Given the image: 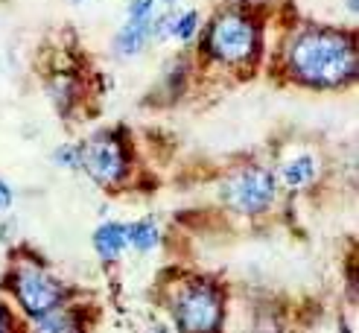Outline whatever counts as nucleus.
Masks as SVG:
<instances>
[{
    "label": "nucleus",
    "mask_w": 359,
    "mask_h": 333,
    "mask_svg": "<svg viewBox=\"0 0 359 333\" xmlns=\"http://www.w3.org/2000/svg\"><path fill=\"white\" fill-rule=\"evenodd\" d=\"M283 64L292 82L313 91L348 88L359 76L356 35L339 27H304L286 44Z\"/></svg>",
    "instance_id": "1"
},
{
    "label": "nucleus",
    "mask_w": 359,
    "mask_h": 333,
    "mask_svg": "<svg viewBox=\"0 0 359 333\" xmlns=\"http://www.w3.org/2000/svg\"><path fill=\"white\" fill-rule=\"evenodd\" d=\"M199 53L225 67L255 64L263 53V21L248 6H222L205 24Z\"/></svg>",
    "instance_id": "2"
},
{
    "label": "nucleus",
    "mask_w": 359,
    "mask_h": 333,
    "mask_svg": "<svg viewBox=\"0 0 359 333\" xmlns=\"http://www.w3.org/2000/svg\"><path fill=\"white\" fill-rule=\"evenodd\" d=\"M182 333H217L225 319V295L213 280H190L172 304Z\"/></svg>",
    "instance_id": "3"
},
{
    "label": "nucleus",
    "mask_w": 359,
    "mask_h": 333,
    "mask_svg": "<svg viewBox=\"0 0 359 333\" xmlns=\"http://www.w3.org/2000/svg\"><path fill=\"white\" fill-rule=\"evenodd\" d=\"M79 170H85L97 184L114 187L129 175V149L120 132L100 129L79 144Z\"/></svg>",
    "instance_id": "4"
},
{
    "label": "nucleus",
    "mask_w": 359,
    "mask_h": 333,
    "mask_svg": "<svg viewBox=\"0 0 359 333\" xmlns=\"http://www.w3.org/2000/svg\"><path fill=\"white\" fill-rule=\"evenodd\" d=\"M275 196H278V179H275V172L266 167H255V164L243 167L222 182L225 205L245 217H257L263 210H269Z\"/></svg>",
    "instance_id": "5"
},
{
    "label": "nucleus",
    "mask_w": 359,
    "mask_h": 333,
    "mask_svg": "<svg viewBox=\"0 0 359 333\" xmlns=\"http://www.w3.org/2000/svg\"><path fill=\"white\" fill-rule=\"evenodd\" d=\"M12 295L32 322L44 319L65 301V287L50 272L39 269L35 263H21L12 272Z\"/></svg>",
    "instance_id": "6"
},
{
    "label": "nucleus",
    "mask_w": 359,
    "mask_h": 333,
    "mask_svg": "<svg viewBox=\"0 0 359 333\" xmlns=\"http://www.w3.org/2000/svg\"><path fill=\"white\" fill-rule=\"evenodd\" d=\"M126 245H129V243H126V222L109 219V222L97 225V231H94V252L100 254V260H105V263L120 260L123 252H126Z\"/></svg>",
    "instance_id": "7"
},
{
    "label": "nucleus",
    "mask_w": 359,
    "mask_h": 333,
    "mask_svg": "<svg viewBox=\"0 0 359 333\" xmlns=\"http://www.w3.org/2000/svg\"><path fill=\"white\" fill-rule=\"evenodd\" d=\"M149 24H137V21H126L120 27V32L114 35V53L120 59H135L140 56L143 50H147L152 44V35H149Z\"/></svg>",
    "instance_id": "8"
},
{
    "label": "nucleus",
    "mask_w": 359,
    "mask_h": 333,
    "mask_svg": "<svg viewBox=\"0 0 359 333\" xmlns=\"http://www.w3.org/2000/svg\"><path fill=\"white\" fill-rule=\"evenodd\" d=\"M316 175H318V161H316V155L310 152H304V155H295L292 161H286L283 170H280V182L286 187H292V190H301V187H307L316 182Z\"/></svg>",
    "instance_id": "9"
},
{
    "label": "nucleus",
    "mask_w": 359,
    "mask_h": 333,
    "mask_svg": "<svg viewBox=\"0 0 359 333\" xmlns=\"http://www.w3.org/2000/svg\"><path fill=\"white\" fill-rule=\"evenodd\" d=\"M158 240H161V228L152 217H143V219H135L126 225V243L140 254H149L158 245Z\"/></svg>",
    "instance_id": "10"
},
{
    "label": "nucleus",
    "mask_w": 359,
    "mask_h": 333,
    "mask_svg": "<svg viewBox=\"0 0 359 333\" xmlns=\"http://www.w3.org/2000/svg\"><path fill=\"white\" fill-rule=\"evenodd\" d=\"M47 91H50L53 105L59 109V114H70V109H74L76 100H79V79L70 76V74H59V76L50 79Z\"/></svg>",
    "instance_id": "11"
},
{
    "label": "nucleus",
    "mask_w": 359,
    "mask_h": 333,
    "mask_svg": "<svg viewBox=\"0 0 359 333\" xmlns=\"http://www.w3.org/2000/svg\"><path fill=\"white\" fill-rule=\"evenodd\" d=\"M35 333H79V325H76V319L70 313L53 310L50 315L39 319V327H35Z\"/></svg>",
    "instance_id": "12"
},
{
    "label": "nucleus",
    "mask_w": 359,
    "mask_h": 333,
    "mask_svg": "<svg viewBox=\"0 0 359 333\" xmlns=\"http://www.w3.org/2000/svg\"><path fill=\"white\" fill-rule=\"evenodd\" d=\"M199 24H202L199 9H187V12H182V15H175L170 39H175V41H190V39H196V32H199Z\"/></svg>",
    "instance_id": "13"
},
{
    "label": "nucleus",
    "mask_w": 359,
    "mask_h": 333,
    "mask_svg": "<svg viewBox=\"0 0 359 333\" xmlns=\"http://www.w3.org/2000/svg\"><path fill=\"white\" fill-rule=\"evenodd\" d=\"M152 18H155V0H129V6H126V21L149 24Z\"/></svg>",
    "instance_id": "14"
},
{
    "label": "nucleus",
    "mask_w": 359,
    "mask_h": 333,
    "mask_svg": "<svg viewBox=\"0 0 359 333\" xmlns=\"http://www.w3.org/2000/svg\"><path fill=\"white\" fill-rule=\"evenodd\" d=\"M53 161L67 170H79V144H65L53 152Z\"/></svg>",
    "instance_id": "15"
},
{
    "label": "nucleus",
    "mask_w": 359,
    "mask_h": 333,
    "mask_svg": "<svg viewBox=\"0 0 359 333\" xmlns=\"http://www.w3.org/2000/svg\"><path fill=\"white\" fill-rule=\"evenodd\" d=\"M12 202H15V193H12V187L0 179V210H9L12 208Z\"/></svg>",
    "instance_id": "16"
},
{
    "label": "nucleus",
    "mask_w": 359,
    "mask_h": 333,
    "mask_svg": "<svg viewBox=\"0 0 359 333\" xmlns=\"http://www.w3.org/2000/svg\"><path fill=\"white\" fill-rule=\"evenodd\" d=\"M0 333H12V313L4 304H0Z\"/></svg>",
    "instance_id": "17"
},
{
    "label": "nucleus",
    "mask_w": 359,
    "mask_h": 333,
    "mask_svg": "<svg viewBox=\"0 0 359 333\" xmlns=\"http://www.w3.org/2000/svg\"><path fill=\"white\" fill-rule=\"evenodd\" d=\"M356 9H359V0H348V12L356 15Z\"/></svg>",
    "instance_id": "18"
},
{
    "label": "nucleus",
    "mask_w": 359,
    "mask_h": 333,
    "mask_svg": "<svg viewBox=\"0 0 359 333\" xmlns=\"http://www.w3.org/2000/svg\"><path fill=\"white\" fill-rule=\"evenodd\" d=\"M155 4H164V6H172V4H175V0H155Z\"/></svg>",
    "instance_id": "19"
},
{
    "label": "nucleus",
    "mask_w": 359,
    "mask_h": 333,
    "mask_svg": "<svg viewBox=\"0 0 359 333\" xmlns=\"http://www.w3.org/2000/svg\"><path fill=\"white\" fill-rule=\"evenodd\" d=\"M70 4H88V0H70Z\"/></svg>",
    "instance_id": "20"
},
{
    "label": "nucleus",
    "mask_w": 359,
    "mask_h": 333,
    "mask_svg": "<svg viewBox=\"0 0 359 333\" xmlns=\"http://www.w3.org/2000/svg\"><path fill=\"white\" fill-rule=\"evenodd\" d=\"M152 333H167V330H152Z\"/></svg>",
    "instance_id": "21"
}]
</instances>
